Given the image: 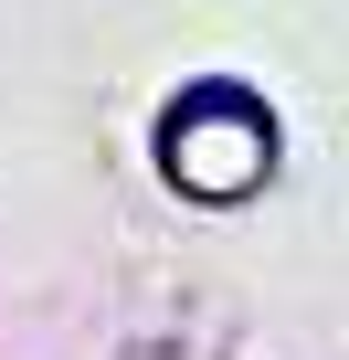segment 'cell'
Listing matches in <instances>:
<instances>
[{"mask_svg": "<svg viewBox=\"0 0 349 360\" xmlns=\"http://www.w3.org/2000/svg\"><path fill=\"white\" fill-rule=\"evenodd\" d=\"M275 169V117L244 85H180L159 117V180L180 202H254Z\"/></svg>", "mask_w": 349, "mask_h": 360, "instance_id": "6da1fadb", "label": "cell"}]
</instances>
